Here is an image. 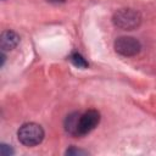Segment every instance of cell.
I'll use <instances>...</instances> for the list:
<instances>
[{
	"label": "cell",
	"instance_id": "obj_2",
	"mask_svg": "<svg viewBox=\"0 0 156 156\" xmlns=\"http://www.w3.org/2000/svg\"><path fill=\"white\" fill-rule=\"evenodd\" d=\"M143 17L139 11L133 9H121L115 12L112 22L116 27L123 30H133L140 26Z\"/></svg>",
	"mask_w": 156,
	"mask_h": 156
},
{
	"label": "cell",
	"instance_id": "obj_6",
	"mask_svg": "<svg viewBox=\"0 0 156 156\" xmlns=\"http://www.w3.org/2000/svg\"><path fill=\"white\" fill-rule=\"evenodd\" d=\"M78 117H79V112H72L67 115L63 122L65 130L72 136H78Z\"/></svg>",
	"mask_w": 156,
	"mask_h": 156
},
{
	"label": "cell",
	"instance_id": "obj_8",
	"mask_svg": "<svg viewBox=\"0 0 156 156\" xmlns=\"http://www.w3.org/2000/svg\"><path fill=\"white\" fill-rule=\"evenodd\" d=\"M67 155H84V154H88L87 151L84 150H77V149H69L66 151Z\"/></svg>",
	"mask_w": 156,
	"mask_h": 156
},
{
	"label": "cell",
	"instance_id": "obj_3",
	"mask_svg": "<svg viewBox=\"0 0 156 156\" xmlns=\"http://www.w3.org/2000/svg\"><path fill=\"white\" fill-rule=\"evenodd\" d=\"M113 46H115V51L117 54L124 56V57L135 56L141 50L140 41L136 38H134V37H127V35L118 37L115 40Z\"/></svg>",
	"mask_w": 156,
	"mask_h": 156
},
{
	"label": "cell",
	"instance_id": "obj_7",
	"mask_svg": "<svg viewBox=\"0 0 156 156\" xmlns=\"http://www.w3.org/2000/svg\"><path fill=\"white\" fill-rule=\"evenodd\" d=\"M69 61L78 68H87L88 67V62L87 60L79 54V52H72L69 55Z\"/></svg>",
	"mask_w": 156,
	"mask_h": 156
},
{
	"label": "cell",
	"instance_id": "obj_1",
	"mask_svg": "<svg viewBox=\"0 0 156 156\" xmlns=\"http://www.w3.org/2000/svg\"><path fill=\"white\" fill-rule=\"evenodd\" d=\"M45 136V132L43 127L34 122L24 123L20 127L17 132V138L21 144L24 146H37L39 145Z\"/></svg>",
	"mask_w": 156,
	"mask_h": 156
},
{
	"label": "cell",
	"instance_id": "obj_5",
	"mask_svg": "<svg viewBox=\"0 0 156 156\" xmlns=\"http://www.w3.org/2000/svg\"><path fill=\"white\" fill-rule=\"evenodd\" d=\"M20 43V37L16 32L13 30H5L1 33L0 37V45H1V50L2 51H7V50H12L17 46V44Z\"/></svg>",
	"mask_w": 156,
	"mask_h": 156
},
{
	"label": "cell",
	"instance_id": "obj_9",
	"mask_svg": "<svg viewBox=\"0 0 156 156\" xmlns=\"http://www.w3.org/2000/svg\"><path fill=\"white\" fill-rule=\"evenodd\" d=\"M13 151H12V149L10 147H7V145H5V144H2L1 145V154L2 155H5V156H7V155H10V154H12Z\"/></svg>",
	"mask_w": 156,
	"mask_h": 156
},
{
	"label": "cell",
	"instance_id": "obj_4",
	"mask_svg": "<svg viewBox=\"0 0 156 156\" xmlns=\"http://www.w3.org/2000/svg\"><path fill=\"white\" fill-rule=\"evenodd\" d=\"M100 122V113L96 110H88L85 112H79L78 117V136L89 134L98 127Z\"/></svg>",
	"mask_w": 156,
	"mask_h": 156
}]
</instances>
